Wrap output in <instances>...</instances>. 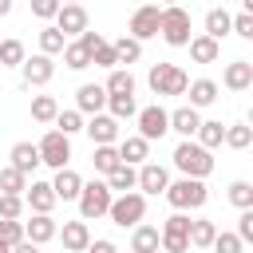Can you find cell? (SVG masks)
<instances>
[{
  "mask_svg": "<svg viewBox=\"0 0 253 253\" xmlns=\"http://www.w3.org/2000/svg\"><path fill=\"white\" fill-rule=\"evenodd\" d=\"M198 123H202L198 107H178V111H170V130H178L182 138H194Z\"/></svg>",
  "mask_w": 253,
  "mask_h": 253,
  "instance_id": "7402d4cb",
  "label": "cell"
},
{
  "mask_svg": "<svg viewBox=\"0 0 253 253\" xmlns=\"http://www.w3.org/2000/svg\"><path fill=\"white\" fill-rule=\"evenodd\" d=\"M91 63H95V67H115V63H119V59H115V47H111L107 40H99V43L91 47Z\"/></svg>",
  "mask_w": 253,
  "mask_h": 253,
  "instance_id": "ee69618b",
  "label": "cell"
},
{
  "mask_svg": "<svg viewBox=\"0 0 253 253\" xmlns=\"http://www.w3.org/2000/svg\"><path fill=\"white\" fill-rule=\"evenodd\" d=\"M55 115H59V103L51 95H36L32 99V119L36 123H55Z\"/></svg>",
  "mask_w": 253,
  "mask_h": 253,
  "instance_id": "e575fe53",
  "label": "cell"
},
{
  "mask_svg": "<svg viewBox=\"0 0 253 253\" xmlns=\"http://www.w3.org/2000/svg\"><path fill=\"white\" fill-rule=\"evenodd\" d=\"M166 182H170L166 166H158V162H138V182H134V190H142V194H162Z\"/></svg>",
  "mask_w": 253,
  "mask_h": 253,
  "instance_id": "5bb4252c",
  "label": "cell"
},
{
  "mask_svg": "<svg viewBox=\"0 0 253 253\" xmlns=\"http://www.w3.org/2000/svg\"><path fill=\"white\" fill-rule=\"evenodd\" d=\"M210 249H217V253H241V249H245V241H241L237 233H213Z\"/></svg>",
  "mask_w": 253,
  "mask_h": 253,
  "instance_id": "7bdbcfd3",
  "label": "cell"
},
{
  "mask_svg": "<svg viewBox=\"0 0 253 253\" xmlns=\"http://www.w3.org/2000/svg\"><path fill=\"white\" fill-rule=\"evenodd\" d=\"M158 20H162L158 4H138L134 16H130V36L134 40H154L158 36Z\"/></svg>",
  "mask_w": 253,
  "mask_h": 253,
  "instance_id": "30bf717a",
  "label": "cell"
},
{
  "mask_svg": "<svg viewBox=\"0 0 253 253\" xmlns=\"http://www.w3.org/2000/svg\"><path fill=\"white\" fill-rule=\"evenodd\" d=\"M162 194H166V202H170L174 210H202L206 198H210L206 178H190V174H182L178 182H166Z\"/></svg>",
  "mask_w": 253,
  "mask_h": 253,
  "instance_id": "6da1fadb",
  "label": "cell"
},
{
  "mask_svg": "<svg viewBox=\"0 0 253 253\" xmlns=\"http://www.w3.org/2000/svg\"><path fill=\"white\" fill-rule=\"evenodd\" d=\"M221 83H225L229 91H249V87H253V63H249V59H233V63H225Z\"/></svg>",
  "mask_w": 253,
  "mask_h": 253,
  "instance_id": "2e32d148",
  "label": "cell"
},
{
  "mask_svg": "<svg viewBox=\"0 0 253 253\" xmlns=\"http://www.w3.org/2000/svg\"><path fill=\"white\" fill-rule=\"evenodd\" d=\"M111 47H115V59L119 63H138L142 59V40H134V36H119Z\"/></svg>",
  "mask_w": 253,
  "mask_h": 253,
  "instance_id": "f1b7e54d",
  "label": "cell"
},
{
  "mask_svg": "<svg viewBox=\"0 0 253 253\" xmlns=\"http://www.w3.org/2000/svg\"><path fill=\"white\" fill-rule=\"evenodd\" d=\"M111 198H115V190L107 186V182H83L79 186V217L83 221H99V217H107V206H111Z\"/></svg>",
  "mask_w": 253,
  "mask_h": 253,
  "instance_id": "277c9868",
  "label": "cell"
},
{
  "mask_svg": "<svg viewBox=\"0 0 253 253\" xmlns=\"http://www.w3.org/2000/svg\"><path fill=\"white\" fill-rule=\"evenodd\" d=\"M190 59L194 63H217V55H221V40H213V36H190Z\"/></svg>",
  "mask_w": 253,
  "mask_h": 253,
  "instance_id": "d6986e66",
  "label": "cell"
},
{
  "mask_svg": "<svg viewBox=\"0 0 253 253\" xmlns=\"http://www.w3.org/2000/svg\"><path fill=\"white\" fill-rule=\"evenodd\" d=\"M63 43H67V36H63L55 24L40 32V51H43V55H59V51H63Z\"/></svg>",
  "mask_w": 253,
  "mask_h": 253,
  "instance_id": "8d00e7d4",
  "label": "cell"
},
{
  "mask_svg": "<svg viewBox=\"0 0 253 253\" xmlns=\"http://www.w3.org/2000/svg\"><path fill=\"white\" fill-rule=\"evenodd\" d=\"M55 221H51V213H32V221H24V237L32 241V245H47L51 237H55Z\"/></svg>",
  "mask_w": 253,
  "mask_h": 253,
  "instance_id": "ac0fdd59",
  "label": "cell"
},
{
  "mask_svg": "<svg viewBox=\"0 0 253 253\" xmlns=\"http://www.w3.org/2000/svg\"><path fill=\"white\" fill-rule=\"evenodd\" d=\"M221 142H225L229 150H249V142H253V126H245V123H233V126H225Z\"/></svg>",
  "mask_w": 253,
  "mask_h": 253,
  "instance_id": "4dcf8cb0",
  "label": "cell"
},
{
  "mask_svg": "<svg viewBox=\"0 0 253 253\" xmlns=\"http://www.w3.org/2000/svg\"><path fill=\"white\" fill-rule=\"evenodd\" d=\"M158 245L166 253H186L190 249V217H186V210H178L174 217H166V225L158 229Z\"/></svg>",
  "mask_w": 253,
  "mask_h": 253,
  "instance_id": "ba28073f",
  "label": "cell"
},
{
  "mask_svg": "<svg viewBox=\"0 0 253 253\" xmlns=\"http://www.w3.org/2000/svg\"><path fill=\"white\" fill-rule=\"evenodd\" d=\"M36 146H40V162H43V166H51V170L67 166V158H71V134H63L59 126H55V130H47Z\"/></svg>",
  "mask_w": 253,
  "mask_h": 253,
  "instance_id": "52a82bcc",
  "label": "cell"
},
{
  "mask_svg": "<svg viewBox=\"0 0 253 253\" xmlns=\"http://www.w3.org/2000/svg\"><path fill=\"white\" fill-rule=\"evenodd\" d=\"M55 190H51V182H32V186H24V206L32 210V213H51L55 210Z\"/></svg>",
  "mask_w": 253,
  "mask_h": 253,
  "instance_id": "4fadbf2b",
  "label": "cell"
},
{
  "mask_svg": "<svg viewBox=\"0 0 253 253\" xmlns=\"http://www.w3.org/2000/svg\"><path fill=\"white\" fill-rule=\"evenodd\" d=\"M213 233H217L213 221H190V245H194V249H210Z\"/></svg>",
  "mask_w": 253,
  "mask_h": 253,
  "instance_id": "f35d334b",
  "label": "cell"
},
{
  "mask_svg": "<svg viewBox=\"0 0 253 253\" xmlns=\"http://www.w3.org/2000/svg\"><path fill=\"white\" fill-rule=\"evenodd\" d=\"M24 213V194H0V217H20Z\"/></svg>",
  "mask_w": 253,
  "mask_h": 253,
  "instance_id": "bcb514c9",
  "label": "cell"
},
{
  "mask_svg": "<svg viewBox=\"0 0 253 253\" xmlns=\"http://www.w3.org/2000/svg\"><path fill=\"white\" fill-rule=\"evenodd\" d=\"M158 32L170 47H186L190 43V12L182 4H162V20H158Z\"/></svg>",
  "mask_w": 253,
  "mask_h": 253,
  "instance_id": "5b68a950",
  "label": "cell"
},
{
  "mask_svg": "<svg viewBox=\"0 0 253 253\" xmlns=\"http://www.w3.org/2000/svg\"><path fill=\"white\" fill-rule=\"evenodd\" d=\"M146 154H150V142H146L142 134H130V138H123V142H119V158H123V162H130V166L146 162Z\"/></svg>",
  "mask_w": 253,
  "mask_h": 253,
  "instance_id": "603a6c76",
  "label": "cell"
},
{
  "mask_svg": "<svg viewBox=\"0 0 253 253\" xmlns=\"http://www.w3.org/2000/svg\"><path fill=\"white\" fill-rule=\"evenodd\" d=\"M174 166H178L182 174H190V178H206V174H213V154H210L202 142L182 138V142L174 146Z\"/></svg>",
  "mask_w": 253,
  "mask_h": 253,
  "instance_id": "7a4b0ae2",
  "label": "cell"
},
{
  "mask_svg": "<svg viewBox=\"0 0 253 253\" xmlns=\"http://www.w3.org/2000/svg\"><path fill=\"white\" fill-rule=\"evenodd\" d=\"M59 55H63V63H67L71 71H83V67H91V51H87L79 40H75V43H63V51H59Z\"/></svg>",
  "mask_w": 253,
  "mask_h": 253,
  "instance_id": "d6a6232c",
  "label": "cell"
},
{
  "mask_svg": "<svg viewBox=\"0 0 253 253\" xmlns=\"http://www.w3.org/2000/svg\"><path fill=\"white\" fill-rule=\"evenodd\" d=\"M79 186H83V178H79L71 166H59L55 178H51V190H55L59 202H75V198H79Z\"/></svg>",
  "mask_w": 253,
  "mask_h": 253,
  "instance_id": "e0dca14e",
  "label": "cell"
},
{
  "mask_svg": "<svg viewBox=\"0 0 253 253\" xmlns=\"http://www.w3.org/2000/svg\"><path fill=\"white\" fill-rule=\"evenodd\" d=\"M241 8H245V12H253V0H241Z\"/></svg>",
  "mask_w": 253,
  "mask_h": 253,
  "instance_id": "f5cc1de1",
  "label": "cell"
},
{
  "mask_svg": "<svg viewBox=\"0 0 253 253\" xmlns=\"http://www.w3.org/2000/svg\"><path fill=\"white\" fill-rule=\"evenodd\" d=\"M130 229H134V233H130V249H134V253H154V249H158V229H154V225H142V221H138V225H130Z\"/></svg>",
  "mask_w": 253,
  "mask_h": 253,
  "instance_id": "83f0119b",
  "label": "cell"
},
{
  "mask_svg": "<svg viewBox=\"0 0 253 253\" xmlns=\"http://www.w3.org/2000/svg\"><path fill=\"white\" fill-rule=\"evenodd\" d=\"M75 107H79L83 115L103 111V107H107V91H103V83H83V87L75 91Z\"/></svg>",
  "mask_w": 253,
  "mask_h": 253,
  "instance_id": "ffe728a7",
  "label": "cell"
},
{
  "mask_svg": "<svg viewBox=\"0 0 253 253\" xmlns=\"http://www.w3.org/2000/svg\"><path fill=\"white\" fill-rule=\"evenodd\" d=\"M59 4H71V0H59Z\"/></svg>",
  "mask_w": 253,
  "mask_h": 253,
  "instance_id": "9f6ffc18",
  "label": "cell"
},
{
  "mask_svg": "<svg viewBox=\"0 0 253 253\" xmlns=\"http://www.w3.org/2000/svg\"><path fill=\"white\" fill-rule=\"evenodd\" d=\"M229 202H233L237 210L253 206V186H249V182H233V186H229Z\"/></svg>",
  "mask_w": 253,
  "mask_h": 253,
  "instance_id": "f6af8a7d",
  "label": "cell"
},
{
  "mask_svg": "<svg viewBox=\"0 0 253 253\" xmlns=\"http://www.w3.org/2000/svg\"><path fill=\"white\" fill-rule=\"evenodd\" d=\"M229 32H237L241 40H253V12H241L229 20Z\"/></svg>",
  "mask_w": 253,
  "mask_h": 253,
  "instance_id": "7dc6e473",
  "label": "cell"
},
{
  "mask_svg": "<svg viewBox=\"0 0 253 253\" xmlns=\"http://www.w3.org/2000/svg\"><path fill=\"white\" fill-rule=\"evenodd\" d=\"M24 63V43L20 40H0V67H20Z\"/></svg>",
  "mask_w": 253,
  "mask_h": 253,
  "instance_id": "60d3db41",
  "label": "cell"
},
{
  "mask_svg": "<svg viewBox=\"0 0 253 253\" xmlns=\"http://www.w3.org/2000/svg\"><path fill=\"white\" fill-rule=\"evenodd\" d=\"M83 130L91 134V142H115V138H119V119H115V115L95 111V115L83 123Z\"/></svg>",
  "mask_w": 253,
  "mask_h": 253,
  "instance_id": "9a60e30c",
  "label": "cell"
},
{
  "mask_svg": "<svg viewBox=\"0 0 253 253\" xmlns=\"http://www.w3.org/2000/svg\"><path fill=\"white\" fill-rule=\"evenodd\" d=\"M59 12V0H32V16H40V20H51Z\"/></svg>",
  "mask_w": 253,
  "mask_h": 253,
  "instance_id": "681fc988",
  "label": "cell"
},
{
  "mask_svg": "<svg viewBox=\"0 0 253 253\" xmlns=\"http://www.w3.org/2000/svg\"><path fill=\"white\" fill-rule=\"evenodd\" d=\"M162 4H182V0H162Z\"/></svg>",
  "mask_w": 253,
  "mask_h": 253,
  "instance_id": "11a10c76",
  "label": "cell"
},
{
  "mask_svg": "<svg viewBox=\"0 0 253 253\" xmlns=\"http://www.w3.org/2000/svg\"><path fill=\"white\" fill-rule=\"evenodd\" d=\"M107 217H111L119 229H130V225H138V221L146 217V194H138V190H123L119 198H111V206H107Z\"/></svg>",
  "mask_w": 253,
  "mask_h": 253,
  "instance_id": "3957f363",
  "label": "cell"
},
{
  "mask_svg": "<svg viewBox=\"0 0 253 253\" xmlns=\"http://www.w3.org/2000/svg\"><path fill=\"white\" fill-rule=\"evenodd\" d=\"M12 166L24 170V174H32V170L40 166V146H36V142H16V146H12Z\"/></svg>",
  "mask_w": 253,
  "mask_h": 253,
  "instance_id": "d4e9b609",
  "label": "cell"
},
{
  "mask_svg": "<svg viewBox=\"0 0 253 253\" xmlns=\"http://www.w3.org/2000/svg\"><path fill=\"white\" fill-rule=\"evenodd\" d=\"M229 20H233V16H229L225 8H210V12H206V36L225 40V36H229Z\"/></svg>",
  "mask_w": 253,
  "mask_h": 253,
  "instance_id": "f546056e",
  "label": "cell"
},
{
  "mask_svg": "<svg viewBox=\"0 0 253 253\" xmlns=\"http://www.w3.org/2000/svg\"><path fill=\"white\" fill-rule=\"evenodd\" d=\"M134 182H138V170H134L130 162H119L115 170H107V186L119 190V194H123V190H134Z\"/></svg>",
  "mask_w": 253,
  "mask_h": 253,
  "instance_id": "4316f807",
  "label": "cell"
},
{
  "mask_svg": "<svg viewBox=\"0 0 253 253\" xmlns=\"http://www.w3.org/2000/svg\"><path fill=\"white\" fill-rule=\"evenodd\" d=\"M0 241H4L8 249H16V245L24 241V221H20V217H0Z\"/></svg>",
  "mask_w": 253,
  "mask_h": 253,
  "instance_id": "ab89813d",
  "label": "cell"
},
{
  "mask_svg": "<svg viewBox=\"0 0 253 253\" xmlns=\"http://www.w3.org/2000/svg\"><path fill=\"white\" fill-rule=\"evenodd\" d=\"M91 162H95L99 174H107V170H115L123 158H119V146H115V142H95V158H91Z\"/></svg>",
  "mask_w": 253,
  "mask_h": 253,
  "instance_id": "1f68e13d",
  "label": "cell"
},
{
  "mask_svg": "<svg viewBox=\"0 0 253 253\" xmlns=\"http://www.w3.org/2000/svg\"><path fill=\"white\" fill-rule=\"evenodd\" d=\"M8 12H12V0H0V20H4Z\"/></svg>",
  "mask_w": 253,
  "mask_h": 253,
  "instance_id": "816d5d0a",
  "label": "cell"
},
{
  "mask_svg": "<svg viewBox=\"0 0 253 253\" xmlns=\"http://www.w3.org/2000/svg\"><path fill=\"white\" fill-rule=\"evenodd\" d=\"M20 71H24V83L28 87H43V83H51V75H55V63H51V55H24V63H20Z\"/></svg>",
  "mask_w": 253,
  "mask_h": 253,
  "instance_id": "7c38bea8",
  "label": "cell"
},
{
  "mask_svg": "<svg viewBox=\"0 0 253 253\" xmlns=\"http://www.w3.org/2000/svg\"><path fill=\"white\" fill-rule=\"evenodd\" d=\"M51 20H55V28H59L63 36H79V32L87 28V8H83L79 0H71V4H59V12H55Z\"/></svg>",
  "mask_w": 253,
  "mask_h": 253,
  "instance_id": "8fae6325",
  "label": "cell"
},
{
  "mask_svg": "<svg viewBox=\"0 0 253 253\" xmlns=\"http://www.w3.org/2000/svg\"><path fill=\"white\" fill-rule=\"evenodd\" d=\"M186 91H190V107H210V103H217V83H213V79H194V83H186Z\"/></svg>",
  "mask_w": 253,
  "mask_h": 253,
  "instance_id": "cb8c5ba5",
  "label": "cell"
},
{
  "mask_svg": "<svg viewBox=\"0 0 253 253\" xmlns=\"http://www.w3.org/2000/svg\"><path fill=\"white\" fill-rule=\"evenodd\" d=\"M107 107H111V115L123 123V119H134V111H138V103H134V95H107Z\"/></svg>",
  "mask_w": 253,
  "mask_h": 253,
  "instance_id": "74e56055",
  "label": "cell"
},
{
  "mask_svg": "<svg viewBox=\"0 0 253 253\" xmlns=\"http://www.w3.org/2000/svg\"><path fill=\"white\" fill-rule=\"evenodd\" d=\"M237 237H241L245 245L253 241V206H245V210H241V217H237Z\"/></svg>",
  "mask_w": 253,
  "mask_h": 253,
  "instance_id": "c3c4849f",
  "label": "cell"
},
{
  "mask_svg": "<svg viewBox=\"0 0 253 253\" xmlns=\"http://www.w3.org/2000/svg\"><path fill=\"white\" fill-rule=\"evenodd\" d=\"M0 253H12V249H8V245H4V241H0Z\"/></svg>",
  "mask_w": 253,
  "mask_h": 253,
  "instance_id": "db71d44e",
  "label": "cell"
},
{
  "mask_svg": "<svg viewBox=\"0 0 253 253\" xmlns=\"http://www.w3.org/2000/svg\"><path fill=\"white\" fill-rule=\"evenodd\" d=\"M194 134H198V142H202V146H206V150H213V146H221V134H225V126H221V123H217V119H210V123H206V119H202V123H198V130H194Z\"/></svg>",
  "mask_w": 253,
  "mask_h": 253,
  "instance_id": "836d02e7",
  "label": "cell"
},
{
  "mask_svg": "<svg viewBox=\"0 0 253 253\" xmlns=\"http://www.w3.org/2000/svg\"><path fill=\"white\" fill-rule=\"evenodd\" d=\"M87 249H95V253H115V241L99 237V241H87Z\"/></svg>",
  "mask_w": 253,
  "mask_h": 253,
  "instance_id": "f907efd6",
  "label": "cell"
},
{
  "mask_svg": "<svg viewBox=\"0 0 253 253\" xmlns=\"http://www.w3.org/2000/svg\"><path fill=\"white\" fill-rule=\"evenodd\" d=\"M146 83H150V91L162 99H170V95H186V83H190V75L178 67V63H154L150 67V75H146Z\"/></svg>",
  "mask_w": 253,
  "mask_h": 253,
  "instance_id": "8992f818",
  "label": "cell"
},
{
  "mask_svg": "<svg viewBox=\"0 0 253 253\" xmlns=\"http://www.w3.org/2000/svg\"><path fill=\"white\" fill-rule=\"evenodd\" d=\"M134 119H138V134H142L146 142H154V138H162V134L170 130V111H162L158 103L134 111Z\"/></svg>",
  "mask_w": 253,
  "mask_h": 253,
  "instance_id": "9c48e42d",
  "label": "cell"
},
{
  "mask_svg": "<svg viewBox=\"0 0 253 253\" xmlns=\"http://www.w3.org/2000/svg\"><path fill=\"white\" fill-rule=\"evenodd\" d=\"M24 186H28V174L24 170H16V166H4L0 170V194H24Z\"/></svg>",
  "mask_w": 253,
  "mask_h": 253,
  "instance_id": "d590c367",
  "label": "cell"
},
{
  "mask_svg": "<svg viewBox=\"0 0 253 253\" xmlns=\"http://www.w3.org/2000/svg\"><path fill=\"white\" fill-rule=\"evenodd\" d=\"M55 233H59L63 249H71V253L87 249V241H91V229H87V221H63V229H55Z\"/></svg>",
  "mask_w": 253,
  "mask_h": 253,
  "instance_id": "44dd1931",
  "label": "cell"
},
{
  "mask_svg": "<svg viewBox=\"0 0 253 253\" xmlns=\"http://www.w3.org/2000/svg\"><path fill=\"white\" fill-rule=\"evenodd\" d=\"M103 91H107V95H134V75L115 63L111 75H107V83H103Z\"/></svg>",
  "mask_w": 253,
  "mask_h": 253,
  "instance_id": "484cf974",
  "label": "cell"
},
{
  "mask_svg": "<svg viewBox=\"0 0 253 253\" xmlns=\"http://www.w3.org/2000/svg\"><path fill=\"white\" fill-rule=\"evenodd\" d=\"M55 126H59L63 134L83 130V111H79V107H75V111H59V115H55Z\"/></svg>",
  "mask_w": 253,
  "mask_h": 253,
  "instance_id": "b9f144b4",
  "label": "cell"
}]
</instances>
